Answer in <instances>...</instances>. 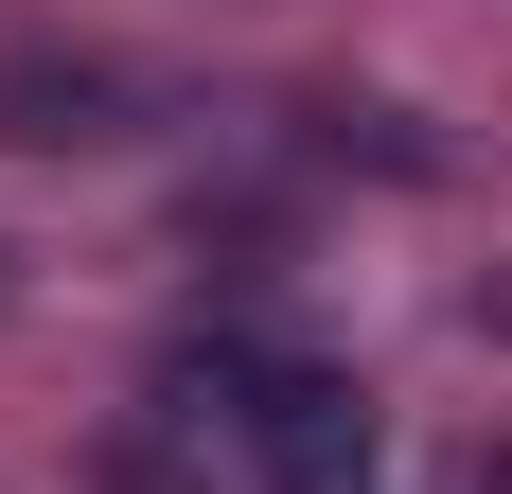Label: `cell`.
<instances>
[{
    "mask_svg": "<svg viewBox=\"0 0 512 494\" xmlns=\"http://www.w3.org/2000/svg\"><path fill=\"white\" fill-rule=\"evenodd\" d=\"M460 318H477V336H512V265H477V300H460Z\"/></svg>",
    "mask_w": 512,
    "mask_h": 494,
    "instance_id": "obj_5",
    "label": "cell"
},
{
    "mask_svg": "<svg viewBox=\"0 0 512 494\" xmlns=\"http://www.w3.org/2000/svg\"><path fill=\"white\" fill-rule=\"evenodd\" d=\"M159 124H177V89H159L142 53H71V36L0 53V142L18 159H124V142H159Z\"/></svg>",
    "mask_w": 512,
    "mask_h": 494,
    "instance_id": "obj_2",
    "label": "cell"
},
{
    "mask_svg": "<svg viewBox=\"0 0 512 494\" xmlns=\"http://www.w3.org/2000/svg\"><path fill=\"white\" fill-rule=\"evenodd\" d=\"M283 159H301V177H389V195L442 177V142H424L407 106H371V89H301L283 106Z\"/></svg>",
    "mask_w": 512,
    "mask_h": 494,
    "instance_id": "obj_3",
    "label": "cell"
},
{
    "mask_svg": "<svg viewBox=\"0 0 512 494\" xmlns=\"http://www.w3.org/2000/svg\"><path fill=\"white\" fill-rule=\"evenodd\" d=\"M212 424H230L248 494H371V477H389V442H371V389L336 371V353H283V336H265V371L212 406Z\"/></svg>",
    "mask_w": 512,
    "mask_h": 494,
    "instance_id": "obj_1",
    "label": "cell"
},
{
    "mask_svg": "<svg viewBox=\"0 0 512 494\" xmlns=\"http://www.w3.org/2000/svg\"><path fill=\"white\" fill-rule=\"evenodd\" d=\"M442 494H512V442H460V477H442Z\"/></svg>",
    "mask_w": 512,
    "mask_h": 494,
    "instance_id": "obj_4",
    "label": "cell"
}]
</instances>
